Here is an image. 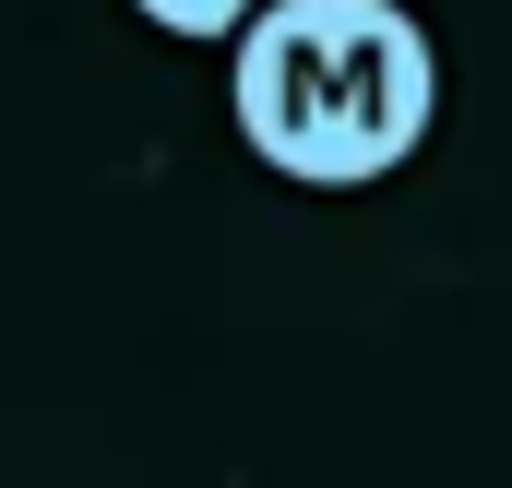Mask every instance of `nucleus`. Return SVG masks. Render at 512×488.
<instances>
[{
  "mask_svg": "<svg viewBox=\"0 0 512 488\" xmlns=\"http://www.w3.org/2000/svg\"><path fill=\"white\" fill-rule=\"evenodd\" d=\"M131 12H143L155 36H191V48H227V36H239V24L262 12V0H131Z\"/></svg>",
  "mask_w": 512,
  "mask_h": 488,
  "instance_id": "obj_2",
  "label": "nucleus"
},
{
  "mask_svg": "<svg viewBox=\"0 0 512 488\" xmlns=\"http://www.w3.org/2000/svg\"><path fill=\"white\" fill-rule=\"evenodd\" d=\"M227 120L298 191H370L441 120V48L405 0H262L227 36Z\"/></svg>",
  "mask_w": 512,
  "mask_h": 488,
  "instance_id": "obj_1",
  "label": "nucleus"
}]
</instances>
